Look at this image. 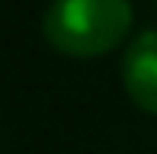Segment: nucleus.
Returning <instances> with one entry per match:
<instances>
[{
    "mask_svg": "<svg viewBox=\"0 0 157 154\" xmlns=\"http://www.w3.org/2000/svg\"><path fill=\"white\" fill-rule=\"evenodd\" d=\"M132 0H52L42 16L48 45L71 58H96L132 32Z\"/></svg>",
    "mask_w": 157,
    "mask_h": 154,
    "instance_id": "nucleus-1",
    "label": "nucleus"
},
{
    "mask_svg": "<svg viewBox=\"0 0 157 154\" xmlns=\"http://www.w3.org/2000/svg\"><path fill=\"white\" fill-rule=\"evenodd\" d=\"M154 48H157L154 29H141L132 39V45H128V52L122 58L125 93L147 116L157 113V55H154Z\"/></svg>",
    "mask_w": 157,
    "mask_h": 154,
    "instance_id": "nucleus-2",
    "label": "nucleus"
}]
</instances>
